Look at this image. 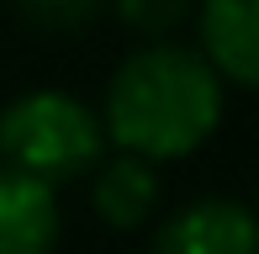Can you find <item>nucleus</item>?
Wrapping results in <instances>:
<instances>
[{"label": "nucleus", "instance_id": "obj_3", "mask_svg": "<svg viewBox=\"0 0 259 254\" xmlns=\"http://www.w3.org/2000/svg\"><path fill=\"white\" fill-rule=\"evenodd\" d=\"M148 254H254V217L243 201L206 196L175 212Z\"/></svg>", "mask_w": 259, "mask_h": 254}, {"label": "nucleus", "instance_id": "obj_8", "mask_svg": "<svg viewBox=\"0 0 259 254\" xmlns=\"http://www.w3.org/2000/svg\"><path fill=\"white\" fill-rule=\"evenodd\" d=\"M11 6H16L32 27H42V32H74L79 21L96 16L101 0H11Z\"/></svg>", "mask_w": 259, "mask_h": 254}, {"label": "nucleus", "instance_id": "obj_7", "mask_svg": "<svg viewBox=\"0 0 259 254\" xmlns=\"http://www.w3.org/2000/svg\"><path fill=\"white\" fill-rule=\"evenodd\" d=\"M111 11L122 16V27H133L138 37H164L169 27H180V16L191 11V0H111Z\"/></svg>", "mask_w": 259, "mask_h": 254}, {"label": "nucleus", "instance_id": "obj_1", "mask_svg": "<svg viewBox=\"0 0 259 254\" xmlns=\"http://www.w3.org/2000/svg\"><path fill=\"white\" fill-rule=\"evenodd\" d=\"M101 117H106L101 133L143 164L185 159L222 122V79L196 48L148 43L111 74Z\"/></svg>", "mask_w": 259, "mask_h": 254}, {"label": "nucleus", "instance_id": "obj_2", "mask_svg": "<svg viewBox=\"0 0 259 254\" xmlns=\"http://www.w3.org/2000/svg\"><path fill=\"white\" fill-rule=\"evenodd\" d=\"M101 122L69 90H27L0 106V159L16 175H32L42 186L69 175H85L101 159Z\"/></svg>", "mask_w": 259, "mask_h": 254}, {"label": "nucleus", "instance_id": "obj_5", "mask_svg": "<svg viewBox=\"0 0 259 254\" xmlns=\"http://www.w3.org/2000/svg\"><path fill=\"white\" fill-rule=\"evenodd\" d=\"M58 201L53 186L0 164V254H53Z\"/></svg>", "mask_w": 259, "mask_h": 254}, {"label": "nucleus", "instance_id": "obj_6", "mask_svg": "<svg viewBox=\"0 0 259 254\" xmlns=\"http://www.w3.org/2000/svg\"><path fill=\"white\" fill-rule=\"evenodd\" d=\"M90 196H96V212L111 228H138L148 212H154V201H159V175H154V164H143V159L116 154V159H106V164H96Z\"/></svg>", "mask_w": 259, "mask_h": 254}, {"label": "nucleus", "instance_id": "obj_4", "mask_svg": "<svg viewBox=\"0 0 259 254\" xmlns=\"http://www.w3.org/2000/svg\"><path fill=\"white\" fill-rule=\"evenodd\" d=\"M201 27V59L217 79L254 85L259 79V0H201L196 11Z\"/></svg>", "mask_w": 259, "mask_h": 254}]
</instances>
